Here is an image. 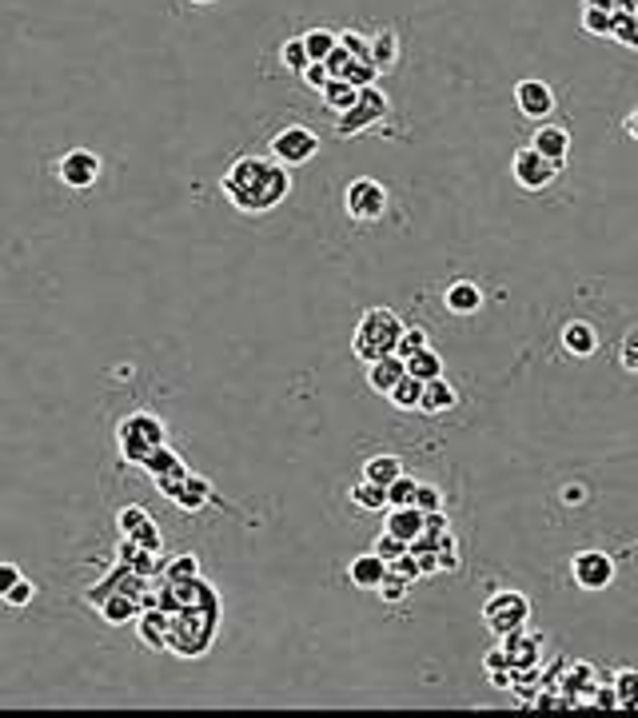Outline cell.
Masks as SVG:
<instances>
[{
	"label": "cell",
	"mask_w": 638,
	"mask_h": 718,
	"mask_svg": "<svg viewBox=\"0 0 638 718\" xmlns=\"http://www.w3.org/2000/svg\"><path fill=\"white\" fill-rule=\"evenodd\" d=\"M156 603L171 614L168 627V651L180 659H200L212 651L219 631V594L204 574L192 579H164L156 591Z\"/></svg>",
	"instance_id": "6da1fadb"
},
{
	"label": "cell",
	"mask_w": 638,
	"mask_h": 718,
	"mask_svg": "<svg viewBox=\"0 0 638 718\" xmlns=\"http://www.w3.org/2000/svg\"><path fill=\"white\" fill-rule=\"evenodd\" d=\"M219 191L244 216H264L287 200L292 168L276 164L272 156H239V160H232L228 173L219 176Z\"/></svg>",
	"instance_id": "7a4b0ae2"
},
{
	"label": "cell",
	"mask_w": 638,
	"mask_h": 718,
	"mask_svg": "<svg viewBox=\"0 0 638 718\" xmlns=\"http://www.w3.org/2000/svg\"><path fill=\"white\" fill-rule=\"evenodd\" d=\"M168 443V427L156 412L140 407V412L125 415L116 423V451H120V463L125 468H144V460L153 455L156 447Z\"/></svg>",
	"instance_id": "3957f363"
},
{
	"label": "cell",
	"mask_w": 638,
	"mask_h": 718,
	"mask_svg": "<svg viewBox=\"0 0 638 718\" xmlns=\"http://www.w3.org/2000/svg\"><path fill=\"white\" fill-rule=\"evenodd\" d=\"M400 332H403V319L391 312V307H367L355 324V335H352V352L355 360L363 364H372L380 355H391L395 344H400Z\"/></svg>",
	"instance_id": "277c9868"
},
{
	"label": "cell",
	"mask_w": 638,
	"mask_h": 718,
	"mask_svg": "<svg viewBox=\"0 0 638 718\" xmlns=\"http://www.w3.org/2000/svg\"><path fill=\"white\" fill-rule=\"evenodd\" d=\"M483 622H487V631L495 635V639L523 631L527 622H531V599H527L523 591H511V587H503V591H495L483 603Z\"/></svg>",
	"instance_id": "5b68a950"
},
{
	"label": "cell",
	"mask_w": 638,
	"mask_h": 718,
	"mask_svg": "<svg viewBox=\"0 0 638 718\" xmlns=\"http://www.w3.org/2000/svg\"><path fill=\"white\" fill-rule=\"evenodd\" d=\"M387 188H383L380 180H372V176H355L352 184H347V191H343V212L352 216L355 224H375L387 216Z\"/></svg>",
	"instance_id": "8992f818"
},
{
	"label": "cell",
	"mask_w": 638,
	"mask_h": 718,
	"mask_svg": "<svg viewBox=\"0 0 638 718\" xmlns=\"http://www.w3.org/2000/svg\"><path fill=\"white\" fill-rule=\"evenodd\" d=\"M267 156L276 164H284V168H300V164L320 156V136L307 125H287L267 140Z\"/></svg>",
	"instance_id": "52a82bcc"
},
{
	"label": "cell",
	"mask_w": 638,
	"mask_h": 718,
	"mask_svg": "<svg viewBox=\"0 0 638 718\" xmlns=\"http://www.w3.org/2000/svg\"><path fill=\"white\" fill-rule=\"evenodd\" d=\"M57 180L60 188L68 191H92L96 184H100V176H105V160L92 153V148H68L65 156L57 160Z\"/></svg>",
	"instance_id": "ba28073f"
},
{
	"label": "cell",
	"mask_w": 638,
	"mask_h": 718,
	"mask_svg": "<svg viewBox=\"0 0 638 718\" xmlns=\"http://www.w3.org/2000/svg\"><path fill=\"white\" fill-rule=\"evenodd\" d=\"M387 112H391V100L380 92V85H367V88H360V100H355L347 112H340V120H335V132H340V136H360V132H367V128L380 125Z\"/></svg>",
	"instance_id": "9c48e42d"
},
{
	"label": "cell",
	"mask_w": 638,
	"mask_h": 718,
	"mask_svg": "<svg viewBox=\"0 0 638 718\" xmlns=\"http://www.w3.org/2000/svg\"><path fill=\"white\" fill-rule=\"evenodd\" d=\"M116 531H120V539L144 547V551H153V555H160V551H164L160 523H156V519L140 508V503H128V508L116 511Z\"/></svg>",
	"instance_id": "30bf717a"
},
{
	"label": "cell",
	"mask_w": 638,
	"mask_h": 718,
	"mask_svg": "<svg viewBox=\"0 0 638 718\" xmlns=\"http://www.w3.org/2000/svg\"><path fill=\"white\" fill-rule=\"evenodd\" d=\"M168 503H176L184 515H200L204 508H216V511H228V515H236V508H232L228 499H219V491L212 488V479L196 475V471H188V475H184L180 491H176Z\"/></svg>",
	"instance_id": "8fae6325"
},
{
	"label": "cell",
	"mask_w": 638,
	"mask_h": 718,
	"mask_svg": "<svg viewBox=\"0 0 638 718\" xmlns=\"http://www.w3.org/2000/svg\"><path fill=\"white\" fill-rule=\"evenodd\" d=\"M144 475L153 479V488L160 491L164 499H171L176 495V491H180V483H184V475H188V463L180 460V451L176 447H168V443H164V447H156L153 455H148V460H144Z\"/></svg>",
	"instance_id": "7c38bea8"
},
{
	"label": "cell",
	"mask_w": 638,
	"mask_h": 718,
	"mask_svg": "<svg viewBox=\"0 0 638 718\" xmlns=\"http://www.w3.org/2000/svg\"><path fill=\"white\" fill-rule=\"evenodd\" d=\"M511 176H514V184H519L523 191H543V188H551V184H554L559 168H554L547 156L534 153L531 144H523V148L511 156Z\"/></svg>",
	"instance_id": "4fadbf2b"
},
{
	"label": "cell",
	"mask_w": 638,
	"mask_h": 718,
	"mask_svg": "<svg viewBox=\"0 0 638 718\" xmlns=\"http://www.w3.org/2000/svg\"><path fill=\"white\" fill-rule=\"evenodd\" d=\"M571 579L582 591H607L615 583V559L607 551H579L571 559Z\"/></svg>",
	"instance_id": "5bb4252c"
},
{
	"label": "cell",
	"mask_w": 638,
	"mask_h": 718,
	"mask_svg": "<svg viewBox=\"0 0 638 718\" xmlns=\"http://www.w3.org/2000/svg\"><path fill=\"white\" fill-rule=\"evenodd\" d=\"M554 105H559V100H554L547 80H519V85H514V108H519V116L534 120V125L551 120Z\"/></svg>",
	"instance_id": "9a60e30c"
},
{
	"label": "cell",
	"mask_w": 638,
	"mask_h": 718,
	"mask_svg": "<svg viewBox=\"0 0 638 718\" xmlns=\"http://www.w3.org/2000/svg\"><path fill=\"white\" fill-rule=\"evenodd\" d=\"M168 627H171V614L156 603V594L148 591L144 594V607L136 614V635H140L144 647H153V651H168Z\"/></svg>",
	"instance_id": "2e32d148"
},
{
	"label": "cell",
	"mask_w": 638,
	"mask_h": 718,
	"mask_svg": "<svg viewBox=\"0 0 638 718\" xmlns=\"http://www.w3.org/2000/svg\"><path fill=\"white\" fill-rule=\"evenodd\" d=\"M531 148L539 156H547L554 168H562V164H567V156H571V132H567L562 125H551V120H543V125L534 128Z\"/></svg>",
	"instance_id": "e0dca14e"
},
{
	"label": "cell",
	"mask_w": 638,
	"mask_h": 718,
	"mask_svg": "<svg viewBox=\"0 0 638 718\" xmlns=\"http://www.w3.org/2000/svg\"><path fill=\"white\" fill-rule=\"evenodd\" d=\"M499 647L507 651L511 670H531V667H539V659H543V639H539V635H527V627L514 635H503Z\"/></svg>",
	"instance_id": "ac0fdd59"
},
{
	"label": "cell",
	"mask_w": 638,
	"mask_h": 718,
	"mask_svg": "<svg viewBox=\"0 0 638 718\" xmlns=\"http://www.w3.org/2000/svg\"><path fill=\"white\" fill-rule=\"evenodd\" d=\"M443 307H448L451 316H475L479 307H483V287L475 279H455L443 292Z\"/></svg>",
	"instance_id": "d6986e66"
},
{
	"label": "cell",
	"mask_w": 638,
	"mask_h": 718,
	"mask_svg": "<svg viewBox=\"0 0 638 718\" xmlns=\"http://www.w3.org/2000/svg\"><path fill=\"white\" fill-rule=\"evenodd\" d=\"M562 352H571L575 360H591L599 352V332H595L587 319H571V324L562 327Z\"/></svg>",
	"instance_id": "ffe728a7"
},
{
	"label": "cell",
	"mask_w": 638,
	"mask_h": 718,
	"mask_svg": "<svg viewBox=\"0 0 638 718\" xmlns=\"http://www.w3.org/2000/svg\"><path fill=\"white\" fill-rule=\"evenodd\" d=\"M403 375H408V367H403L400 355H395V352L380 355V360H372V364H367V387H372L375 395H387L391 387L403 380Z\"/></svg>",
	"instance_id": "44dd1931"
},
{
	"label": "cell",
	"mask_w": 638,
	"mask_h": 718,
	"mask_svg": "<svg viewBox=\"0 0 638 718\" xmlns=\"http://www.w3.org/2000/svg\"><path fill=\"white\" fill-rule=\"evenodd\" d=\"M595 687H599V675H595L591 662H575V667L567 670V682H562V699L571 702V707L591 702Z\"/></svg>",
	"instance_id": "7402d4cb"
},
{
	"label": "cell",
	"mask_w": 638,
	"mask_h": 718,
	"mask_svg": "<svg viewBox=\"0 0 638 718\" xmlns=\"http://www.w3.org/2000/svg\"><path fill=\"white\" fill-rule=\"evenodd\" d=\"M383 574H387V563H383L375 551H367V555H355L352 563H347V583L360 587V591H375V587L383 583Z\"/></svg>",
	"instance_id": "603a6c76"
},
{
	"label": "cell",
	"mask_w": 638,
	"mask_h": 718,
	"mask_svg": "<svg viewBox=\"0 0 638 718\" xmlns=\"http://www.w3.org/2000/svg\"><path fill=\"white\" fill-rule=\"evenodd\" d=\"M383 531L403 539V543H411V539H420V531H423V511L420 508H387L383 511Z\"/></svg>",
	"instance_id": "cb8c5ba5"
},
{
	"label": "cell",
	"mask_w": 638,
	"mask_h": 718,
	"mask_svg": "<svg viewBox=\"0 0 638 718\" xmlns=\"http://www.w3.org/2000/svg\"><path fill=\"white\" fill-rule=\"evenodd\" d=\"M455 403H459V392L451 387L448 380H443V375H439V380L423 383V400H420V412L423 415H448Z\"/></svg>",
	"instance_id": "d4e9b609"
},
{
	"label": "cell",
	"mask_w": 638,
	"mask_h": 718,
	"mask_svg": "<svg viewBox=\"0 0 638 718\" xmlns=\"http://www.w3.org/2000/svg\"><path fill=\"white\" fill-rule=\"evenodd\" d=\"M367 60H372L380 72H391V68L400 65V37L391 29H380L372 40H367Z\"/></svg>",
	"instance_id": "484cf974"
},
{
	"label": "cell",
	"mask_w": 638,
	"mask_h": 718,
	"mask_svg": "<svg viewBox=\"0 0 638 718\" xmlns=\"http://www.w3.org/2000/svg\"><path fill=\"white\" fill-rule=\"evenodd\" d=\"M347 499H352L360 511H387V488H380V483H372V479H363L360 483H352V491H347Z\"/></svg>",
	"instance_id": "4316f807"
},
{
	"label": "cell",
	"mask_w": 638,
	"mask_h": 718,
	"mask_svg": "<svg viewBox=\"0 0 638 718\" xmlns=\"http://www.w3.org/2000/svg\"><path fill=\"white\" fill-rule=\"evenodd\" d=\"M403 367H408L411 380H420V383L439 380V375H443V360H439V352H435L431 344L423 347V352L408 355V360H403Z\"/></svg>",
	"instance_id": "83f0119b"
},
{
	"label": "cell",
	"mask_w": 638,
	"mask_h": 718,
	"mask_svg": "<svg viewBox=\"0 0 638 718\" xmlns=\"http://www.w3.org/2000/svg\"><path fill=\"white\" fill-rule=\"evenodd\" d=\"M300 40H304V48H307V60H312V65H324L327 52L340 45V32L335 29H307V32H300Z\"/></svg>",
	"instance_id": "f1b7e54d"
},
{
	"label": "cell",
	"mask_w": 638,
	"mask_h": 718,
	"mask_svg": "<svg viewBox=\"0 0 638 718\" xmlns=\"http://www.w3.org/2000/svg\"><path fill=\"white\" fill-rule=\"evenodd\" d=\"M320 96H324V108H332V112L340 116V112H347V108H352L355 100H360V88L347 85V80H340V77H332V80L324 85V92H320Z\"/></svg>",
	"instance_id": "f546056e"
},
{
	"label": "cell",
	"mask_w": 638,
	"mask_h": 718,
	"mask_svg": "<svg viewBox=\"0 0 638 718\" xmlns=\"http://www.w3.org/2000/svg\"><path fill=\"white\" fill-rule=\"evenodd\" d=\"M360 475L372 479V483H380V488H387L391 479L403 475V463H400V455H372V460L363 463Z\"/></svg>",
	"instance_id": "4dcf8cb0"
},
{
	"label": "cell",
	"mask_w": 638,
	"mask_h": 718,
	"mask_svg": "<svg viewBox=\"0 0 638 718\" xmlns=\"http://www.w3.org/2000/svg\"><path fill=\"white\" fill-rule=\"evenodd\" d=\"M391 407H400V412H420V400H423V383L411 380V375H403L395 387L387 392Z\"/></svg>",
	"instance_id": "1f68e13d"
},
{
	"label": "cell",
	"mask_w": 638,
	"mask_h": 718,
	"mask_svg": "<svg viewBox=\"0 0 638 718\" xmlns=\"http://www.w3.org/2000/svg\"><path fill=\"white\" fill-rule=\"evenodd\" d=\"M415 491H420V479L395 475L387 483V508H415Z\"/></svg>",
	"instance_id": "d6a6232c"
},
{
	"label": "cell",
	"mask_w": 638,
	"mask_h": 718,
	"mask_svg": "<svg viewBox=\"0 0 638 718\" xmlns=\"http://www.w3.org/2000/svg\"><path fill=\"white\" fill-rule=\"evenodd\" d=\"M610 687H615V699L622 710H638V670H619Z\"/></svg>",
	"instance_id": "836d02e7"
},
{
	"label": "cell",
	"mask_w": 638,
	"mask_h": 718,
	"mask_svg": "<svg viewBox=\"0 0 638 718\" xmlns=\"http://www.w3.org/2000/svg\"><path fill=\"white\" fill-rule=\"evenodd\" d=\"M340 80H347V85H355V88H367V85H375V80H380V68H375L367 57H352V65L343 68Z\"/></svg>",
	"instance_id": "e575fe53"
},
{
	"label": "cell",
	"mask_w": 638,
	"mask_h": 718,
	"mask_svg": "<svg viewBox=\"0 0 638 718\" xmlns=\"http://www.w3.org/2000/svg\"><path fill=\"white\" fill-rule=\"evenodd\" d=\"M32 599H37V583H32L29 574H20L17 583L4 591V599H0V603L12 607V611H24V607H32Z\"/></svg>",
	"instance_id": "d590c367"
},
{
	"label": "cell",
	"mask_w": 638,
	"mask_h": 718,
	"mask_svg": "<svg viewBox=\"0 0 638 718\" xmlns=\"http://www.w3.org/2000/svg\"><path fill=\"white\" fill-rule=\"evenodd\" d=\"M279 65L287 68V72H304L312 60H307V48L300 37H287L284 45H279Z\"/></svg>",
	"instance_id": "8d00e7d4"
},
{
	"label": "cell",
	"mask_w": 638,
	"mask_h": 718,
	"mask_svg": "<svg viewBox=\"0 0 638 718\" xmlns=\"http://www.w3.org/2000/svg\"><path fill=\"white\" fill-rule=\"evenodd\" d=\"M610 40H619L622 48L638 52V17H627V12H615V29H610Z\"/></svg>",
	"instance_id": "74e56055"
},
{
	"label": "cell",
	"mask_w": 638,
	"mask_h": 718,
	"mask_svg": "<svg viewBox=\"0 0 638 718\" xmlns=\"http://www.w3.org/2000/svg\"><path fill=\"white\" fill-rule=\"evenodd\" d=\"M610 29H615V12L582 9V32H587V37H610Z\"/></svg>",
	"instance_id": "f35d334b"
},
{
	"label": "cell",
	"mask_w": 638,
	"mask_h": 718,
	"mask_svg": "<svg viewBox=\"0 0 638 718\" xmlns=\"http://www.w3.org/2000/svg\"><path fill=\"white\" fill-rule=\"evenodd\" d=\"M428 344H431V340H428V332H423V327H408V324H403L400 344H395V355H400V360H408V355L423 352Z\"/></svg>",
	"instance_id": "ab89813d"
},
{
	"label": "cell",
	"mask_w": 638,
	"mask_h": 718,
	"mask_svg": "<svg viewBox=\"0 0 638 718\" xmlns=\"http://www.w3.org/2000/svg\"><path fill=\"white\" fill-rule=\"evenodd\" d=\"M387 574H395V579H403V583H415V579H423L420 559L411 555V551H403L400 559H391V563H387Z\"/></svg>",
	"instance_id": "60d3db41"
},
{
	"label": "cell",
	"mask_w": 638,
	"mask_h": 718,
	"mask_svg": "<svg viewBox=\"0 0 638 718\" xmlns=\"http://www.w3.org/2000/svg\"><path fill=\"white\" fill-rule=\"evenodd\" d=\"M435 559H439V571H459V547H455V535H439L435 543Z\"/></svg>",
	"instance_id": "b9f144b4"
},
{
	"label": "cell",
	"mask_w": 638,
	"mask_h": 718,
	"mask_svg": "<svg viewBox=\"0 0 638 718\" xmlns=\"http://www.w3.org/2000/svg\"><path fill=\"white\" fill-rule=\"evenodd\" d=\"M192 574H200V559L196 555H176L164 563V579H192Z\"/></svg>",
	"instance_id": "7bdbcfd3"
},
{
	"label": "cell",
	"mask_w": 638,
	"mask_h": 718,
	"mask_svg": "<svg viewBox=\"0 0 638 718\" xmlns=\"http://www.w3.org/2000/svg\"><path fill=\"white\" fill-rule=\"evenodd\" d=\"M619 364L622 372L638 375V327H630L627 335H622V347H619Z\"/></svg>",
	"instance_id": "ee69618b"
},
{
	"label": "cell",
	"mask_w": 638,
	"mask_h": 718,
	"mask_svg": "<svg viewBox=\"0 0 638 718\" xmlns=\"http://www.w3.org/2000/svg\"><path fill=\"white\" fill-rule=\"evenodd\" d=\"M375 594H380L383 603H403V594H408V583L403 579H395V574H383V583L375 587Z\"/></svg>",
	"instance_id": "f6af8a7d"
},
{
	"label": "cell",
	"mask_w": 638,
	"mask_h": 718,
	"mask_svg": "<svg viewBox=\"0 0 638 718\" xmlns=\"http://www.w3.org/2000/svg\"><path fill=\"white\" fill-rule=\"evenodd\" d=\"M372 551L383 559V563H391V559H400L403 551H408V543H403V539H395V535H387V531H383V535L375 539V547H372Z\"/></svg>",
	"instance_id": "bcb514c9"
},
{
	"label": "cell",
	"mask_w": 638,
	"mask_h": 718,
	"mask_svg": "<svg viewBox=\"0 0 638 718\" xmlns=\"http://www.w3.org/2000/svg\"><path fill=\"white\" fill-rule=\"evenodd\" d=\"M415 508L428 515V511H443V491L431 488V483H420V491H415Z\"/></svg>",
	"instance_id": "7dc6e473"
},
{
	"label": "cell",
	"mask_w": 638,
	"mask_h": 718,
	"mask_svg": "<svg viewBox=\"0 0 638 718\" xmlns=\"http://www.w3.org/2000/svg\"><path fill=\"white\" fill-rule=\"evenodd\" d=\"M300 80H304V85L312 88V92H324V85H327L332 77H327V68H324V65H307L304 72H300Z\"/></svg>",
	"instance_id": "c3c4849f"
},
{
	"label": "cell",
	"mask_w": 638,
	"mask_h": 718,
	"mask_svg": "<svg viewBox=\"0 0 638 718\" xmlns=\"http://www.w3.org/2000/svg\"><path fill=\"white\" fill-rule=\"evenodd\" d=\"M340 45L352 52V57H367V37H360V32H340Z\"/></svg>",
	"instance_id": "681fc988"
},
{
	"label": "cell",
	"mask_w": 638,
	"mask_h": 718,
	"mask_svg": "<svg viewBox=\"0 0 638 718\" xmlns=\"http://www.w3.org/2000/svg\"><path fill=\"white\" fill-rule=\"evenodd\" d=\"M483 667H487V675H499V670H511V662H507V651H503V647H495V651H487Z\"/></svg>",
	"instance_id": "f907efd6"
},
{
	"label": "cell",
	"mask_w": 638,
	"mask_h": 718,
	"mask_svg": "<svg viewBox=\"0 0 638 718\" xmlns=\"http://www.w3.org/2000/svg\"><path fill=\"white\" fill-rule=\"evenodd\" d=\"M591 707H602V710H615V707H619V699H615V687H595Z\"/></svg>",
	"instance_id": "816d5d0a"
},
{
	"label": "cell",
	"mask_w": 638,
	"mask_h": 718,
	"mask_svg": "<svg viewBox=\"0 0 638 718\" xmlns=\"http://www.w3.org/2000/svg\"><path fill=\"white\" fill-rule=\"evenodd\" d=\"M20 574H24V571H20L17 563H0V599H4V591H9V587L17 583Z\"/></svg>",
	"instance_id": "f5cc1de1"
},
{
	"label": "cell",
	"mask_w": 638,
	"mask_h": 718,
	"mask_svg": "<svg viewBox=\"0 0 638 718\" xmlns=\"http://www.w3.org/2000/svg\"><path fill=\"white\" fill-rule=\"evenodd\" d=\"M582 9H607V12H615V0H582Z\"/></svg>",
	"instance_id": "db71d44e"
},
{
	"label": "cell",
	"mask_w": 638,
	"mask_h": 718,
	"mask_svg": "<svg viewBox=\"0 0 638 718\" xmlns=\"http://www.w3.org/2000/svg\"><path fill=\"white\" fill-rule=\"evenodd\" d=\"M627 136H630V140H635V144H638V108H635V112H630V116H627Z\"/></svg>",
	"instance_id": "11a10c76"
},
{
	"label": "cell",
	"mask_w": 638,
	"mask_h": 718,
	"mask_svg": "<svg viewBox=\"0 0 638 718\" xmlns=\"http://www.w3.org/2000/svg\"><path fill=\"white\" fill-rule=\"evenodd\" d=\"M562 499H567V503H579L582 491H579V488H567V491H562Z\"/></svg>",
	"instance_id": "9f6ffc18"
},
{
	"label": "cell",
	"mask_w": 638,
	"mask_h": 718,
	"mask_svg": "<svg viewBox=\"0 0 638 718\" xmlns=\"http://www.w3.org/2000/svg\"><path fill=\"white\" fill-rule=\"evenodd\" d=\"M188 4H196V9H208V4H219V0H188Z\"/></svg>",
	"instance_id": "6f0895ef"
}]
</instances>
